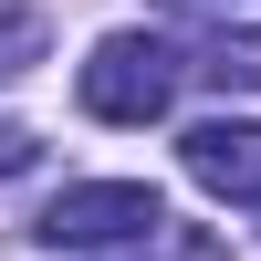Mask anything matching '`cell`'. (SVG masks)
<instances>
[{"label":"cell","mask_w":261,"mask_h":261,"mask_svg":"<svg viewBox=\"0 0 261 261\" xmlns=\"http://www.w3.org/2000/svg\"><path fill=\"white\" fill-rule=\"evenodd\" d=\"M115 261H230V241H209V230H157V241H136Z\"/></svg>","instance_id":"8992f818"},{"label":"cell","mask_w":261,"mask_h":261,"mask_svg":"<svg viewBox=\"0 0 261 261\" xmlns=\"http://www.w3.org/2000/svg\"><path fill=\"white\" fill-rule=\"evenodd\" d=\"M167 94H178V53H167L157 32H105L94 63H84V115L105 125H157Z\"/></svg>","instance_id":"6da1fadb"},{"label":"cell","mask_w":261,"mask_h":261,"mask_svg":"<svg viewBox=\"0 0 261 261\" xmlns=\"http://www.w3.org/2000/svg\"><path fill=\"white\" fill-rule=\"evenodd\" d=\"M32 157H42V136H32V125H11V115H0V178H21Z\"/></svg>","instance_id":"52a82bcc"},{"label":"cell","mask_w":261,"mask_h":261,"mask_svg":"<svg viewBox=\"0 0 261 261\" xmlns=\"http://www.w3.org/2000/svg\"><path fill=\"white\" fill-rule=\"evenodd\" d=\"M42 42H53V32H42V11L0 0V84H21V73H32V63H42Z\"/></svg>","instance_id":"5b68a950"},{"label":"cell","mask_w":261,"mask_h":261,"mask_svg":"<svg viewBox=\"0 0 261 261\" xmlns=\"http://www.w3.org/2000/svg\"><path fill=\"white\" fill-rule=\"evenodd\" d=\"M157 230H167V199L146 178H94V188H63L42 209V241L53 251H136Z\"/></svg>","instance_id":"7a4b0ae2"},{"label":"cell","mask_w":261,"mask_h":261,"mask_svg":"<svg viewBox=\"0 0 261 261\" xmlns=\"http://www.w3.org/2000/svg\"><path fill=\"white\" fill-rule=\"evenodd\" d=\"M178 157H188V178H199L209 199L261 209V125H241V115H209V125H188V136H178Z\"/></svg>","instance_id":"3957f363"},{"label":"cell","mask_w":261,"mask_h":261,"mask_svg":"<svg viewBox=\"0 0 261 261\" xmlns=\"http://www.w3.org/2000/svg\"><path fill=\"white\" fill-rule=\"evenodd\" d=\"M220 94H261V32H220L209 42V63H199Z\"/></svg>","instance_id":"277c9868"}]
</instances>
